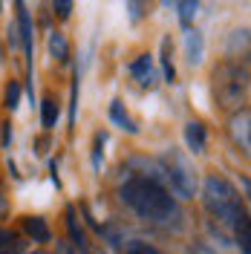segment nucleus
Returning <instances> with one entry per match:
<instances>
[{
  "label": "nucleus",
  "mask_w": 251,
  "mask_h": 254,
  "mask_svg": "<svg viewBox=\"0 0 251 254\" xmlns=\"http://www.w3.org/2000/svg\"><path fill=\"white\" fill-rule=\"evenodd\" d=\"M17 15V32H20V52H23V61H26V78L32 87V66H35V23H32V12L26 9V3H15Z\"/></svg>",
  "instance_id": "423d86ee"
},
{
  "label": "nucleus",
  "mask_w": 251,
  "mask_h": 254,
  "mask_svg": "<svg viewBox=\"0 0 251 254\" xmlns=\"http://www.w3.org/2000/svg\"><path fill=\"white\" fill-rule=\"evenodd\" d=\"M12 217V199L6 190H0V220H9Z\"/></svg>",
  "instance_id": "cd10ccee"
},
{
  "label": "nucleus",
  "mask_w": 251,
  "mask_h": 254,
  "mask_svg": "<svg viewBox=\"0 0 251 254\" xmlns=\"http://www.w3.org/2000/svg\"><path fill=\"white\" fill-rule=\"evenodd\" d=\"M20 98H23V87H20V81L9 78L6 81V87H3V107H6V113H15L17 107H20Z\"/></svg>",
  "instance_id": "dca6fc26"
},
{
  "label": "nucleus",
  "mask_w": 251,
  "mask_h": 254,
  "mask_svg": "<svg viewBox=\"0 0 251 254\" xmlns=\"http://www.w3.org/2000/svg\"><path fill=\"white\" fill-rule=\"evenodd\" d=\"M20 243V231L15 228H6V225H0V252H6V249H12Z\"/></svg>",
  "instance_id": "412c9836"
},
{
  "label": "nucleus",
  "mask_w": 251,
  "mask_h": 254,
  "mask_svg": "<svg viewBox=\"0 0 251 254\" xmlns=\"http://www.w3.org/2000/svg\"><path fill=\"white\" fill-rule=\"evenodd\" d=\"M0 190H3V174H0Z\"/></svg>",
  "instance_id": "7c9ffc66"
},
{
  "label": "nucleus",
  "mask_w": 251,
  "mask_h": 254,
  "mask_svg": "<svg viewBox=\"0 0 251 254\" xmlns=\"http://www.w3.org/2000/svg\"><path fill=\"white\" fill-rule=\"evenodd\" d=\"M231 240H237L240 254H251V225H249V220L240 222L234 231H231Z\"/></svg>",
  "instance_id": "6ab92c4d"
},
{
  "label": "nucleus",
  "mask_w": 251,
  "mask_h": 254,
  "mask_svg": "<svg viewBox=\"0 0 251 254\" xmlns=\"http://www.w3.org/2000/svg\"><path fill=\"white\" fill-rule=\"evenodd\" d=\"M47 52L52 64H58V66H66L69 58H72V47H69V38H66V32L63 29H52L47 35Z\"/></svg>",
  "instance_id": "6e6552de"
},
{
  "label": "nucleus",
  "mask_w": 251,
  "mask_h": 254,
  "mask_svg": "<svg viewBox=\"0 0 251 254\" xmlns=\"http://www.w3.org/2000/svg\"><path fill=\"white\" fill-rule=\"evenodd\" d=\"M182 47H185V61H188V66H199L205 61V35L196 26H190L185 32Z\"/></svg>",
  "instance_id": "9d476101"
},
{
  "label": "nucleus",
  "mask_w": 251,
  "mask_h": 254,
  "mask_svg": "<svg viewBox=\"0 0 251 254\" xmlns=\"http://www.w3.org/2000/svg\"><path fill=\"white\" fill-rule=\"evenodd\" d=\"M225 136L243 159L251 156V110L243 107V110L225 116Z\"/></svg>",
  "instance_id": "39448f33"
},
{
  "label": "nucleus",
  "mask_w": 251,
  "mask_h": 254,
  "mask_svg": "<svg viewBox=\"0 0 251 254\" xmlns=\"http://www.w3.org/2000/svg\"><path fill=\"white\" fill-rule=\"evenodd\" d=\"M173 9H176V15H179V23H182V29L188 32L190 26H193V20H196L199 3H196V0H182V3H173Z\"/></svg>",
  "instance_id": "a211bd4d"
},
{
  "label": "nucleus",
  "mask_w": 251,
  "mask_h": 254,
  "mask_svg": "<svg viewBox=\"0 0 251 254\" xmlns=\"http://www.w3.org/2000/svg\"><path fill=\"white\" fill-rule=\"evenodd\" d=\"M58 116H61V101H58V95H44V101H41V127L44 130H55L58 125Z\"/></svg>",
  "instance_id": "2eb2a0df"
},
{
  "label": "nucleus",
  "mask_w": 251,
  "mask_h": 254,
  "mask_svg": "<svg viewBox=\"0 0 251 254\" xmlns=\"http://www.w3.org/2000/svg\"><path fill=\"white\" fill-rule=\"evenodd\" d=\"M185 147H188L193 156H202L205 147H208V130L199 119H190L185 125Z\"/></svg>",
  "instance_id": "f8f14e48"
},
{
  "label": "nucleus",
  "mask_w": 251,
  "mask_h": 254,
  "mask_svg": "<svg viewBox=\"0 0 251 254\" xmlns=\"http://www.w3.org/2000/svg\"><path fill=\"white\" fill-rule=\"evenodd\" d=\"M20 231H23L32 243H38V246H47V243H52V231H49V225H47V220H44V217H32V214L20 217Z\"/></svg>",
  "instance_id": "9b49d317"
},
{
  "label": "nucleus",
  "mask_w": 251,
  "mask_h": 254,
  "mask_svg": "<svg viewBox=\"0 0 251 254\" xmlns=\"http://www.w3.org/2000/svg\"><path fill=\"white\" fill-rule=\"evenodd\" d=\"M249 95H251V69L249 61H220L211 66V98L214 107L225 116L249 107Z\"/></svg>",
  "instance_id": "7ed1b4c3"
},
{
  "label": "nucleus",
  "mask_w": 251,
  "mask_h": 254,
  "mask_svg": "<svg viewBox=\"0 0 251 254\" xmlns=\"http://www.w3.org/2000/svg\"><path fill=\"white\" fill-rule=\"evenodd\" d=\"M125 254H162V252H156L153 246H147L141 240H133V243H125Z\"/></svg>",
  "instance_id": "b1692460"
},
{
  "label": "nucleus",
  "mask_w": 251,
  "mask_h": 254,
  "mask_svg": "<svg viewBox=\"0 0 251 254\" xmlns=\"http://www.w3.org/2000/svg\"><path fill=\"white\" fill-rule=\"evenodd\" d=\"M188 254H217V249H214L208 240H196V243L188 249Z\"/></svg>",
  "instance_id": "a878e982"
},
{
  "label": "nucleus",
  "mask_w": 251,
  "mask_h": 254,
  "mask_svg": "<svg viewBox=\"0 0 251 254\" xmlns=\"http://www.w3.org/2000/svg\"><path fill=\"white\" fill-rule=\"evenodd\" d=\"M6 64V49H3V44H0V66Z\"/></svg>",
  "instance_id": "c85d7f7f"
},
{
  "label": "nucleus",
  "mask_w": 251,
  "mask_h": 254,
  "mask_svg": "<svg viewBox=\"0 0 251 254\" xmlns=\"http://www.w3.org/2000/svg\"><path fill=\"white\" fill-rule=\"evenodd\" d=\"M127 72H130V78L136 81L141 90H156L159 69H156V61H153V55H150V52L136 55L133 61L127 64Z\"/></svg>",
  "instance_id": "0eeeda50"
},
{
  "label": "nucleus",
  "mask_w": 251,
  "mask_h": 254,
  "mask_svg": "<svg viewBox=\"0 0 251 254\" xmlns=\"http://www.w3.org/2000/svg\"><path fill=\"white\" fill-rule=\"evenodd\" d=\"M6 44H9V49L12 52H20V32H17V23L15 20H9V26H6Z\"/></svg>",
  "instance_id": "5701e85b"
},
{
  "label": "nucleus",
  "mask_w": 251,
  "mask_h": 254,
  "mask_svg": "<svg viewBox=\"0 0 251 254\" xmlns=\"http://www.w3.org/2000/svg\"><path fill=\"white\" fill-rule=\"evenodd\" d=\"M110 122L119 127V130L130 133V136H136V133H139V125H136V119L127 113V107H125V101H122V98H116V101L110 104Z\"/></svg>",
  "instance_id": "4468645a"
},
{
  "label": "nucleus",
  "mask_w": 251,
  "mask_h": 254,
  "mask_svg": "<svg viewBox=\"0 0 251 254\" xmlns=\"http://www.w3.org/2000/svg\"><path fill=\"white\" fill-rule=\"evenodd\" d=\"M159 168H162L165 188L171 190V196L176 199V202H190V199H196L199 176H196V171H193V165H190L176 147H171L165 156L159 159Z\"/></svg>",
  "instance_id": "20e7f679"
},
{
  "label": "nucleus",
  "mask_w": 251,
  "mask_h": 254,
  "mask_svg": "<svg viewBox=\"0 0 251 254\" xmlns=\"http://www.w3.org/2000/svg\"><path fill=\"white\" fill-rule=\"evenodd\" d=\"M228 61H249V26L234 29L228 35V47H225Z\"/></svg>",
  "instance_id": "ddd939ff"
},
{
  "label": "nucleus",
  "mask_w": 251,
  "mask_h": 254,
  "mask_svg": "<svg viewBox=\"0 0 251 254\" xmlns=\"http://www.w3.org/2000/svg\"><path fill=\"white\" fill-rule=\"evenodd\" d=\"M66 231H69V243L78 249L81 254L90 252V237H87V228H84V222L78 220V211H75V205L66 208Z\"/></svg>",
  "instance_id": "1a4fd4ad"
},
{
  "label": "nucleus",
  "mask_w": 251,
  "mask_h": 254,
  "mask_svg": "<svg viewBox=\"0 0 251 254\" xmlns=\"http://www.w3.org/2000/svg\"><path fill=\"white\" fill-rule=\"evenodd\" d=\"M199 202H202L205 214L211 217V222H217L220 228H225L228 234L234 231L240 222L249 220V208L246 199L237 193V188L231 185V179L220 171H211L202 176L199 190H196Z\"/></svg>",
  "instance_id": "f03ea898"
},
{
  "label": "nucleus",
  "mask_w": 251,
  "mask_h": 254,
  "mask_svg": "<svg viewBox=\"0 0 251 254\" xmlns=\"http://www.w3.org/2000/svg\"><path fill=\"white\" fill-rule=\"evenodd\" d=\"M49 9H52V15H55V17H58V20L63 23V20H69L72 9H75V3H69V0H55Z\"/></svg>",
  "instance_id": "4be33fe9"
},
{
  "label": "nucleus",
  "mask_w": 251,
  "mask_h": 254,
  "mask_svg": "<svg viewBox=\"0 0 251 254\" xmlns=\"http://www.w3.org/2000/svg\"><path fill=\"white\" fill-rule=\"evenodd\" d=\"M119 196L141 222L159 231L179 234L185 228V208L171 196V190L156 179H147L139 174H127V179L119 185Z\"/></svg>",
  "instance_id": "f257e3e1"
},
{
  "label": "nucleus",
  "mask_w": 251,
  "mask_h": 254,
  "mask_svg": "<svg viewBox=\"0 0 251 254\" xmlns=\"http://www.w3.org/2000/svg\"><path fill=\"white\" fill-rule=\"evenodd\" d=\"M104 144H107V133H95L93 136V153H90L95 174L101 171V162H104Z\"/></svg>",
  "instance_id": "aec40b11"
},
{
  "label": "nucleus",
  "mask_w": 251,
  "mask_h": 254,
  "mask_svg": "<svg viewBox=\"0 0 251 254\" xmlns=\"http://www.w3.org/2000/svg\"><path fill=\"white\" fill-rule=\"evenodd\" d=\"M162 75L168 84H176V64H173V41L165 38L162 41Z\"/></svg>",
  "instance_id": "f3484780"
},
{
  "label": "nucleus",
  "mask_w": 251,
  "mask_h": 254,
  "mask_svg": "<svg viewBox=\"0 0 251 254\" xmlns=\"http://www.w3.org/2000/svg\"><path fill=\"white\" fill-rule=\"evenodd\" d=\"M12 147V122L3 119L0 122V150H9Z\"/></svg>",
  "instance_id": "393cba45"
},
{
  "label": "nucleus",
  "mask_w": 251,
  "mask_h": 254,
  "mask_svg": "<svg viewBox=\"0 0 251 254\" xmlns=\"http://www.w3.org/2000/svg\"><path fill=\"white\" fill-rule=\"evenodd\" d=\"M20 254H47V252H41V249H38V252H20Z\"/></svg>",
  "instance_id": "c756f323"
},
{
  "label": "nucleus",
  "mask_w": 251,
  "mask_h": 254,
  "mask_svg": "<svg viewBox=\"0 0 251 254\" xmlns=\"http://www.w3.org/2000/svg\"><path fill=\"white\" fill-rule=\"evenodd\" d=\"M52 254H81L69 240H55V249H52Z\"/></svg>",
  "instance_id": "bb28decb"
}]
</instances>
